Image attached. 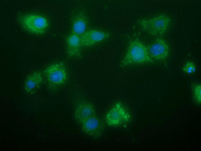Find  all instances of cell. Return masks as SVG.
<instances>
[{
    "label": "cell",
    "instance_id": "cell-1",
    "mask_svg": "<svg viewBox=\"0 0 201 151\" xmlns=\"http://www.w3.org/2000/svg\"><path fill=\"white\" fill-rule=\"evenodd\" d=\"M154 62L150 57L147 46L139 39H135L130 41L120 65L123 67Z\"/></svg>",
    "mask_w": 201,
    "mask_h": 151
},
{
    "label": "cell",
    "instance_id": "cell-2",
    "mask_svg": "<svg viewBox=\"0 0 201 151\" xmlns=\"http://www.w3.org/2000/svg\"><path fill=\"white\" fill-rule=\"evenodd\" d=\"M19 21L24 29L36 35H44L50 26L49 19L42 15L34 13L24 14L19 17Z\"/></svg>",
    "mask_w": 201,
    "mask_h": 151
},
{
    "label": "cell",
    "instance_id": "cell-3",
    "mask_svg": "<svg viewBox=\"0 0 201 151\" xmlns=\"http://www.w3.org/2000/svg\"><path fill=\"white\" fill-rule=\"evenodd\" d=\"M138 22L141 28L147 33L153 36H160L166 32L171 23V19L167 15L162 14L140 19Z\"/></svg>",
    "mask_w": 201,
    "mask_h": 151
},
{
    "label": "cell",
    "instance_id": "cell-4",
    "mask_svg": "<svg viewBox=\"0 0 201 151\" xmlns=\"http://www.w3.org/2000/svg\"><path fill=\"white\" fill-rule=\"evenodd\" d=\"M44 75L49 84L54 88L63 85L68 78L66 69L62 62H56L50 65L45 69Z\"/></svg>",
    "mask_w": 201,
    "mask_h": 151
},
{
    "label": "cell",
    "instance_id": "cell-5",
    "mask_svg": "<svg viewBox=\"0 0 201 151\" xmlns=\"http://www.w3.org/2000/svg\"><path fill=\"white\" fill-rule=\"evenodd\" d=\"M130 119V115L123 105L116 103L107 112L105 121L109 126L118 127L126 124Z\"/></svg>",
    "mask_w": 201,
    "mask_h": 151
},
{
    "label": "cell",
    "instance_id": "cell-6",
    "mask_svg": "<svg viewBox=\"0 0 201 151\" xmlns=\"http://www.w3.org/2000/svg\"><path fill=\"white\" fill-rule=\"evenodd\" d=\"M80 125L83 132L92 139L101 137L105 132V124L102 120L96 115L88 118Z\"/></svg>",
    "mask_w": 201,
    "mask_h": 151
},
{
    "label": "cell",
    "instance_id": "cell-7",
    "mask_svg": "<svg viewBox=\"0 0 201 151\" xmlns=\"http://www.w3.org/2000/svg\"><path fill=\"white\" fill-rule=\"evenodd\" d=\"M150 57L154 61H162L168 58L170 54L169 45L164 39L156 38L147 46Z\"/></svg>",
    "mask_w": 201,
    "mask_h": 151
},
{
    "label": "cell",
    "instance_id": "cell-8",
    "mask_svg": "<svg viewBox=\"0 0 201 151\" xmlns=\"http://www.w3.org/2000/svg\"><path fill=\"white\" fill-rule=\"evenodd\" d=\"M110 36L109 32L103 30L88 29L80 36L82 47L94 46L107 39Z\"/></svg>",
    "mask_w": 201,
    "mask_h": 151
},
{
    "label": "cell",
    "instance_id": "cell-9",
    "mask_svg": "<svg viewBox=\"0 0 201 151\" xmlns=\"http://www.w3.org/2000/svg\"><path fill=\"white\" fill-rule=\"evenodd\" d=\"M96 115L93 105L91 103L83 101L76 105L74 117L76 122L80 125L88 118Z\"/></svg>",
    "mask_w": 201,
    "mask_h": 151
},
{
    "label": "cell",
    "instance_id": "cell-10",
    "mask_svg": "<svg viewBox=\"0 0 201 151\" xmlns=\"http://www.w3.org/2000/svg\"><path fill=\"white\" fill-rule=\"evenodd\" d=\"M43 78L42 73L39 71L33 72L29 75L24 82L25 92L29 94H35L42 84Z\"/></svg>",
    "mask_w": 201,
    "mask_h": 151
},
{
    "label": "cell",
    "instance_id": "cell-11",
    "mask_svg": "<svg viewBox=\"0 0 201 151\" xmlns=\"http://www.w3.org/2000/svg\"><path fill=\"white\" fill-rule=\"evenodd\" d=\"M88 19L86 14L79 11L73 17L72 22L71 33L81 36L88 29Z\"/></svg>",
    "mask_w": 201,
    "mask_h": 151
},
{
    "label": "cell",
    "instance_id": "cell-12",
    "mask_svg": "<svg viewBox=\"0 0 201 151\" xmlns=\"http://www.w3.org/2000/svg\"><path fill=\"white\" fill-rule=\"evenodd\" d=\"M67 52L71 57H79L81 55L82 47L80 36L71 32L66 39Z\"/></svg>",
    "mask_w": 201,
    "mask_h": 151
},
{
    "label": "cell",
    "instance_id": "cell-13",
    "mask_svg": "<svg viewBox=\"0 0 201 151\" xmlns=\"http://www.w3.org/2000/svg\"><path fill=\"white\" fill-rule=\"evenodd\" d=\"M193 98L198 104H200L201 102V86L199 83H195L192 87Z\"/></svg>",
    "mask_w": 201,
    "mask_h": 151
},
{
    "label": "cell",
    "instance_id": "cell-14",
    "mask_svg": "<svg viewBox=\"0 0 201 151\" xmlns=\"http://www.w3.org/2000/svg\"><path fill=\"white\" fill-rule=\"evenodd\" d=\"M182 70L185 74H190L195 73L196 70V67L193 62L188 61L186 62L183 65Z\"/></svg>",
    "mask_w": 201,
    "mask_h": 151
}]
</instances>
